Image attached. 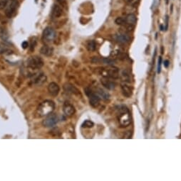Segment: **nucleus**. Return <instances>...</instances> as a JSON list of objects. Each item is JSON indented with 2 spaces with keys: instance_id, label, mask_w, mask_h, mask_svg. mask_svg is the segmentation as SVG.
<instances>
[{
  "instance_id": "nucleus-1",
  "label": "nucleus",
  "mask_w": 181,
  "mask_h": 181,
  "mask_svg": "<svg viewBox=\"0 0 181 181\" xmlns=\"http://www.w3.org/2000/svg\"><path fill=\"white\" fill-rule=\"evenodd\" d=\"M55 109V103L52 100H46L39 105L36 114L39 117H44L52 114Z\"/></svg>"
},
{
  "instance_id": "nucleus-2",
  "label": "nucleus",
  "mask_w": 181,
  "mask_h": 181,
  "mask_svg": "<svg viewBox=\"0 0 181 181\" xmlns=\"http://www.w3.org/2000/svg\"><path fill=\"white\" fill-rule=\"evenodd\" d=\"M118 121L123 126H128L131 123V116L127 106L121 105L118 108Z\"/></svg>"
},
{
  "instance_id": "nucleus-3",
  "label": "nucleus",
  "mask_w": 181,
  "mask_h": 181,
  "mask_svg": "<svg viewBox=\"0 0 181 181\" xmlns=\"http://www.w3.org/2000/svg\"><path fill=\"white\" fill-rule=\"evenodd\" d=\"M43 60L39 56H31L26 60V66L33 70L40 69L43 66Z\"/></svg>"
},
{
  "instance_id": "nucleus-4",
  "label": "nucleus",
  "mask_w": 181,
  "mask_h": 181,
  "mask_svg": "<svg viewBox=\"0 0 181 181\" xmlns=\"http://www.w3.org/2000/svg\"><path fill=\"white\" fill-rule=\"evenodd\" d=\"M85 92L86 95L89 97V103L93 107H97L99 105L100 103V97L99 95L95 94L90 88H86Z\"/></svg>"
},
{
  "instance_id": "nucleus-5",
  "label": "nucleus",
  "mask_w": 181,
  "mask_h": 181,
  "mask_svg": "<svg viewBox=\"0 0 181 181\" xmlns=\"http://www.w3.org/2000/svg\"><path fill=\"white\" fill-rule=\"evenodd\" d=\"M58 121L59 119L57 115L55 114H52H52L47 116V117L45 118L42 124H43V125L45 126V127L52 128L54 127V126L58 123Z\"/></svg>"
},
{
  "instance_id": "nucleus-6",
  "label": "nucleus",
  "mask_w": 181,
  "mask_h": 181,
  "mask_svg": "<svg viewBox=\"0 0 181 181\" xmlns=\"http://www.w3.org/2000/svg\"><path fill=\"white\" fill-rule=\"evenodd\" d=\"M56 31L54 29H53L51 27H47L43 31V34H42V38L44 41L47 43H50V42L53 41L56 38Z\"/></svg>"
},
{
  "instance_id": "nucleus-7",
  "label": "nucleus",
  "mask_w": 181,
  "mask_h": 181,
  "mask_svg": "<svg viewBox=\"0 0 181 181\" xmlns=\"http://www.w3.org/2000/svg\"><path fill=\"white\" fill-rule=\"evenodd\" d=\"M18 3L16 0H12L5 8V14L8 18H11L16 13Z\"/></svg>"
},
{
  "instance_id": "nucleus-8",
  "label": "nucleus",
  "mask_w": 181,
  "mask_h": 181,
  "mask_svg": "<svg viewBox=\"0 0 181 181\" xmlns=\"http://www.w3.org/2000/svg\"><path fill=\"white\" fill-rule=\"evenodd\" d=\"M63 111L64 114L68 116H72V115L74 114V113H75L76 111L74 105L71 104L70 102H67V101L64 103Z\"/></svg>"
},
{
  "instance_id": "nucleus-9",
  "label": "nucleus",
  "mask_w": 181,
  "mask_h": 181,
  "mask_svg": "<svg viewBox=\"0 0 181 181\" xmlns=\"http://www.w3.org/2000/svg\"><path fill=\"white\" fill-rule=\"evenodd\" d=\"M48 91L51 95L53 97H57L59 94V91H60V87H59L58 84L54 82H52L49 84Z\"/></svg>"
},
{
  "instance_id": "nucleus-10",
  "label": "nucleus",
  "mask_w": 181,
  "mask_h": 181,
  "mask_svg": "<svg viewBox=\"0 0 181 181\" xmlns=\"http://www.w3.org/2000/svg\"><path fill=\"white\" fill-rule=\"evenodd\" d=\"M116 39L121 44H127L131 41V37L126 33H120L116 35Z\"/></svg>"
},
{
  "instance_id": "nucleus-11",
  "label": "nucleus",
  "mask_w": 181,
  "mask_h": 181,
  "mask_svg": "<svg viewBox=\"0 0 181 181\" xmlns=\"http://www.w3.org/2000/svg\"><path fill=\"white\" fill-rule=\"evenodd\" d=\"M106 76H104V77H111L113 79H117L119 77V71L117 67H110L106 70Z\"/></svg>"
},
{
  "instance_id": "nucleus-12",
  "label": "nucleus",
  "mask_w": 181,
  "mask_h": 181,
  "mask_svg": "<svg viewBox=\"0 0 181 181\" xmlns=\"http://www.w3.org/2000/svg\"><path fill=\"white\" fill-rule=\"evenodd\" d=\"M64 89L66 92L67 93H71L73 94H79L80 92L78 89L75 86H74L73 84L70 83H66L64 85Z\"/></svg>"
},
{
  "instance_id": "nucleus-13",
  "label": "nucleus",
  "mask_w": 181,
  "mask_h": 181,
  "mask_svg": "<svg viewBox=\"0 0 181 181\" xmlns=\"http://www.w3.org/2000/svg\"><path fill=\"white\" fill-rule=\"evenodd\" d=\"M101 82L103 85L106 88L109 89H113L115 88V83L111 81L108 77H103L101 79Z\"/></svg>"
},
{
  "instance_id": "nucleus-14",
  "label": "nucleus",
  "mask_w": 181,
  "mask_h": 181,
  "mask_svg": "<svg viewBox=\"0 0 181 181\" xmlns=\"http://www.w3.org/2000/svg\"><path fill=\"white\" fill-rule=\"evenodd\" d=\"M62 12H63V10L62 8L58 4H54L53 6L52 11V15L53 17L54 18H58L60 17L62 15Z\"/></svg>"
},
{
  "instance_id": "nucleus-15",
  "label": "nucleus",
  "mask_w": 181,
  "mask_h": 181,
  "mask_svg": "<svg viewBox=\"0 0 181 181\" xmlns=\"http://www.w3.org/2000/svg\"><path fill=\"white\" fill-rule=\"evenodd\" d=\"M41 54L44 55L45 56H52L54 53V48L52 47L49 46V45H44L41 47V50H40Z\"/></svg>"
},
{
  "instance_id": "nucleus-16",
  "label": "nucleus",
  "mask_w": 181,
  "mask_h": 181,
  "mask_svg": "<svg viewBox=\"0 0 181 181\" xmlns=\"http://www.w3.org/2000/svg\"><path fill=\"white\" fill-rule=\"evenodd\" d=\"M46 81H47V76L43 73L38 74L34 79V82L37 85H41L46 82Z\"/></svg>"
},
{
  "instance_id": "nucleus-17",
  "label": "nucleus",
  "mask_w": 181,
  "mask_h": 181,
  "mask_svg": "<svg viewBox=\"0 0 181 181\" xmlns=\"http://www.w3.org/2000/svg\"><path fill=\"white\" fill-rule=\"evenodd\" d=\"M126 23H128V25L135 26L137 22L136 16H135L133 13H130V14H128L126 16Z\"/></svg>"
},
{
  "instance_id": "nucleus-18",
  "label": "nucleus",
  "mask_w": 181,
  "mask_h": 181,
  "mask_svg": "<svg viewBox=\"0 0 181 181\" xmlns=\"http://www.w3.org/2000/svg\"><path fill=\"white\" fill-rule=\"evenodd\" d=\"M121 89H122V92L123 95L126 97H130L132 95V90L126 84H122L121 85Z\"/></svg>"
},
{
  "instance_id": "nucleus-19",
  "label": "nucleus",
  "mask_w": 181,
  "mask_h": 181,
  "mask_svg": "<svg viewBox=\"0 0 181 181\" xmlns=\"http://www.w3.org/2000/svg\"><path fill=\"white\" fill-rule=\"evenodd\" d=\"M96 92L98 93V95L99 96V97H101L103 99H108L110 97V94L109 93L101 88H98Z\"/></svg>"
},
{
  "instance_id": "nucleus-20",
  "label": "nucleus",
  "mask_w": 181,
  "mask_h": 181,
  "mask_svg": "<svg viewBox=\"0 0 181 181\" xmlns=\"http://www.w3.org/2000/svg\"><path fill=\"white\" fill-rule=\"evenodd\" d=\"M96 44L94 40H89L87 43V48L89 51H94L96 50Z\"/></svg>"
},
{
  "instance_id": "nucleus-21",
  "label": "nucleus",
  "mask_w": 181,
  "mask_h": 181,
  "mask_svg": "<svg viewBox=\"0 0 181 181\" xmlns=\"http://www.w3.org/2000/svg\"><path fill=\"white\" fill-rule=\"evenodd\" d=\"M124 2L126 3L127 5H130V6H134L136 7L138 6L140 2V0H124Z\"/></svg>"
},
{
  "instance_id": "nucleus-22",
  "label": "nucleus",
  "mask_w": 181,
  "mask_h": 181,
  "mask_svg": "<svg viewBox=\"0 0 181 181\" xmlns=\"http://www.w3.org/2000/svg\"><path fill=\"white\" fill-rule=\"evenodd\" d=\"M115 23H116L117 25H120V26L125 25L126 23V18H123V17L116 18V19L115 20Z\"/></svg>"
},
{
  "instance_id": "nucleus-23",
  "label": "nucleus",
  "mask_w": 181,
  "mask_h": 181,
  "mask_svg": "<svg viewBox=\"0 0 181 181\" xmlns=\"http://www.w3.org/2000/svg\"><path fill=\"white\" fill-rule=\"evenodd\" d=\"M94 123L92 121H90V120H86V121H84L82 124V127L83 128H91L94 126Z\"/></svg>"
},
{
  "instance_id": "nucleus-24",
  "label": "nucleus",
  "mask_w": 181,
  "mask_h": 181,
  "mask_svg": "<svg viewBox=\"0 0 181 181\" xmlns=\"http://www.w3.org/2000/svg\"><path fill=\"white\" fill-rule=\"evenodd\" d=\"M9 4V0H0V10L4 9Z\"/></svg>"
},
{
  "instance_id": "nucleus-25",
  "label": "nucleus",
  "mask_w": 181,
  "mask_h": 181,
  "mask_svg": "<svg viewBox=\"0 0 181 181\" xmlns=\"http://www.w3.org/2000/svg\"><path fill=\"white\" fill-rule=\"evenodd\" d=\"M101 61L104 62V63L108 64V65H112V64L114 63V60H111L109 58H103L101 59Z\"/></svg>"
},
{
  "instance_id": "nucleus-26",
  "label": "nucleus",
  "mask_w": 181,
  "mask_h": 181,
  "mask_svg": "<svg viewBox=\"0 0 181 181\" xmlns=\"http://www.w3.org/2000/svg\"><path fill=\"white\" fill-rule=\"evenodd\" d=\"M161 63H162V57H159L158 63V73H160L161 71Z\"/></svg>"
},
{
  "instance_id": "nucleus-27",
  "label": "nucleus",
  "mask_w": 181,
  "mask_h": 181,
  "mask_svg": "<svg viewBox=\"0 0 181 181\" xmlns=\"http://www.w3.org/2000/svg\"><path fill=\"white\" fill-rule=\"evenodd\" d=\"M21 45H22V48H28V46H29V43L27 41H24L23 43H22V44H21Z\"/></svg>"
},
{
  "instance_id": "nucleus-28",
  "label": "nucleus",
  "mask_w": 181,
  "mask_h": 181,
  "mask_svg": "<svg viewBox=\"0 0 181 181\" xmlns=\"http://www.w3.org/2000/svg\"><path fill=\"white\" fill-rule=\"evenodd\" d=\"M58 1L60 3L62 6H65L67 5V2H66V0H58Z\"/></svg>"
},
{
  "instance_id": "nucleus-29",
  "label": "nucleus",
  "mask_w": 181,
  "mask_h": 181,
  "mask_svg": "<svg viewBox=\"0 0 181 181\" xmlns=\"http://www.w3.org/2000/svg\"><path fill=\"white\" fill-rule=\"evenodd\" d=\"M164 66H165V67H167L169 66V60H166L164 61Z\"/></svg>"
},
{
  "instance_id": "nucleus-30",
  "label": "nucleus",
  "mask_w": 181,
  "mask_h": 181,
  "mask_svg": "<svg viewBox=\"0 0 181 181\" xmlns=\"http://www.w3.org/2000/svg\"><path fill=\"white\" fill-rule=\"evenodd\" d=\"M167 1V2H168V0H167V1Z\"/></svg>"
}]
</instances>
